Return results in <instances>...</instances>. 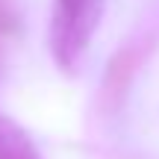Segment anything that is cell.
Instances as JSON below:
<instances>
[{
  "mask_svg": "<svg viewBox=\"0 0 159 159\" xmlns=\"http://www.w3.org/2000/svg\"><path fill=\"white\" fill-rule=\"evenodd\" d=\"M0 159H41L35 144L6 118H0Z\"/></svg>",
  "mask_w": 159,
  "mask_h": 159,
  "instance_id": "obj_2",
  "label": "cell"
},
{
  "mask_svg": "<svg viewBox=\"0 0 159 159\" xmlns=\"http://www.w3.org/2000/svg\"><path fill=\"white\" fill-rule=\"evenodd\" d=\"M103 15V0H59L56 24H53V53L56 59L71 68L83 50L89 47L97 24Z\"/></svg>",
  "mask_w": 159,
  "mask_h": 159,
  "instance_id": "obj_1",
  "label": "cell"
}]
</instances>
